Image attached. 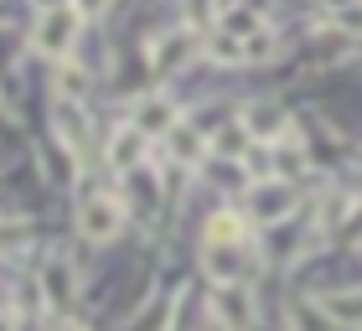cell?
I'll return each instance as SVG.
<instances>
[{"label": "cell", "instance_id": "21", "mask_svg": "<svg viewBox=\"0 0 362 331\" xmlns=\"http://www.w3.org/2000/svg\"><path fill=\"white\" fill-rule=\"evenodd\" d=\"M52 331H88V326H78V321H62V326H52Z\"/></svg>", "mask_w": 362, "mask_h": 331}, {"label": "cell", "instance_id": "13", "mask_svg": "<svg viewBox=\"0 0 362 331\" xmlns=\"http://www.w3.org/2000/svg\"><path fill=\"white\" fill-rule=\"evenodd\" d=\"M326 316H332V321H341V326H362V290H341V295H326Z\"/></svg>", "mask_w": 362, "mask_h": 331}, {"label": "cell", "instance_id": "12", "mask_svg": "<svg viewBox=\"0 0 362 331\" xmlns=\"http://www.w3.org/2000/svg\"><path fill=\"white\" fill-rule=\"evenodd\" d=\"M290 326L295 331H337V321L326 316V306H310V301H290Z\"/></svg>", "mask_w": 362, "mask_h": 331}, {"label": "cell", "instance_id": "8", "mask_svg": "<svg viewBox=\"0 0 362 331\" xmlns=\"http://www.w3.org/2000/svg\"><path fill=\"white\" fill-rule=\"evenodd\" d=\"M243 243H207V269L218 274V285H238V274H243V254H238Z\"/></svg>", "mask_w": 362, "mask_h": 331}, {"label": "cell", "instance_id": "6", "mask_svg": "<svg viewBox=\"0 0 362 331\" xmlns=\"http://www.w3.org/2000/svg\"><path fill=\"white\" fill-rule=\"evenodd\" d=\"M129 124H135L140 135H171L181 120H176V104H171V98L151 93V98H140V104H135V120H129Z\"/></svg>", "mask_w": 362, "mask_h": 331}, {"label": "cell", "instance_id": "11", "mask_svg": "<svg viewBox=\"0 0 362 331\" xmlns=\"http://www.w3.org/2000/svg\"><path fill=\"white\" fill-rule=\"evenodd\" d=\"M218 26L228 31V37L249 42V37H259V31H264V16L249 11V6H228V11H218Z\"/></svg>", "mask_w": 362, "mask_h": 331}, {"label": "cell", "instance_id": "17", "mask_svg": "<svg viewBox=\"0 0 362 331\" xmlns=\"http://www.w3.org/2000/svg\"><path fill=\"white\" fill-rule=\"evenodd\" d=\"M238 233H243V223L233 212H218V218L207 223V243H238Z\"/></svg>", "mask_w": 362, "mask_h": 331}, {"label": "cell", "instance_id": "1", "mask_svg": "<svg viewBox=\"0 0 362 331\" xmlns=\"http://www.w3.org/2000/svg\"><path fill=\"white\" fill-rule=\"evenodd\" d=\"M78 26H83V11L78 6H52L37 16V26H31V47H37L42 57H68V47L78 42Z\"/></svg>", "mask_w": 362, "mask_h": 331}, {"label": "cell", "instance_id": "7", "mask_svg": "<svg viewBox=\"0 0 362 331\" xmlns=\"http://www.w3.org/2000/svg\"><path fill=\"white\" fill-rule=\"evenodd\" d=\"M42 295H47L52 306H68L73 295H78V274H73V264L62 259V254L47 259V269H42Z\"/></svg>", "mask_w": 362, "mask_h": 331}, {"label": "cell", "instance_id": "16", "mask_svg": "<svg viewBox=\"0 0 362 331\" xmlns=\"http://www.w3.org/2000/svg\"><path fill=\"white\" fill-rule=\"evenodd\" d=\"M31 243V223L26 218H0V254H21Z\"/></svg>", "mask_w": 362, "mask_h": 331}, {"label": "cell", "instance_id": "2", "mask_svg": "<svg viewBox=\"0 0 362 331\" xmlns=\"http://www.w3.org/2000/svg\"><path fill=\"white\" fill-rule=\"evenodd\" d=\"M290 207H295V187H290V181L259 176V187L249 192V218L254 223H285Z\"/></svg>", "mask_w": 362, "mask_h": 331}, {"label": "cell", "instance_id": "10", "mask_svg": "<svg viewBox=\"0 0 362 331\" xmlns=\"http://www.w3.org/2000/svg\"><path fill=\"white\" fill-rule=\"evenodd\" d=\"M145 156V135L135 124H119L114 129V140H109V166H119V171H129V166H135Z\"/></svg>", "mask_w": 362, "mask_h": 331}, {"label": "cell", "instance_id": "19", "mask_svg": "<svg viewBox=\"0 0 362 331\" xmlns=\"http://www.w3.org/2000/svg\"><path fill=\"white\" fill-rule=\"evenodd\" d=\"M243 52H249V62H269V57L279 52V42L269 37V31H259V37H249V42H243Z\"/></svg>", "mask_w": 362, "mask_h": 331}, {"label": "cell", "instance_id": "9", "mask_svg": "<svg viewBox=\"0 0 362 331\" xmlns=\"http://www.w3.org/2000/svg\"><path fill=\"white\" fill-rule=\"evenodd\" d=\"M166 140H171V156H176L181 166H202V156H207V140H202V129H197V124H187V120H181Z\"/></svg>", "mask_w": 362, "mask_h": 331}, {"label": "cell", "instance_id": "4", "mask_svg": "<svg viewBox=\"0 0 362 331\" xmlns=\"http://www.w3.org/2000/svg\"><path fill=\"white\" fill-rule=\"evenodd\" d=\"M119 223H124V207L114 202V197H83V207H78V228H83V238L109 243L114 233H119Z\"/></svg>", "mask_w": 362, "mask_h": 331}, {"label": "cell", "instance_id": "15", "mask_svg": "<svg viewBox=\"0 0 362 331\" xmlns=\"http://www.w3.org/2000/svg\"><path fill=\"white\" fill-rule=\"evenodd\" d=\"M243 124H249V135H259V140H279L285 135V114L279 109H249Z\"/></svg>", "mask_w": 362, "mask_h": 331}, {"label": "cell", "instance_id": "22", "mask_svg": "<svg viewBox=\"0 0 362 331\" xmlns=\"http://www.w3.org/2000/svg\"><path fill=\"white\" fill-rule=\"evenodd\" d=\"M0 331H16V321H11V316H0Z\"/></svg>", "mask_w": 362, "mask_h": 331}, {"label": "cell", "instance_id": "18", "mask_svg": "<svg viewBox=\"0 0 362 331\" xmlns=\"http://www.w3.org/2000/svg\"><path fill=\"white\" fill-rule=\"evenodd\" d=\"M207 52L218 57V62H249V52H243V42H238V37H228V31H218V37L207 42Z\"/></svg>", "mask_w": 362, "mask_h": 331}, {"label": "cell", "instance_id": "3", "mask_svg": "<svg viewBox=\"0 0 362 331\" xmlns=\"http://www.w3.org/2000/svg\"><path fill=\"white\" fill-rule=\"evenodd\" d=\"M212 316H218L223 331H254L259 306H254V295L243 285H218L212 290Z\"/></svg>", "mask_w": 362, "mask_h": 331}, {"label": "cell", "instance_id": "5", "mask_svg": "<svg viewBox=\"0 0 362 331\" xmlns=\"http://www.w3.org/2000/svg\"><path fill=\"white\" fill-rule=\"evenodd\" d=\"M192 57H197V37L192 31H171V37L151 42V73L156 78H171L176 68H187Z\"/></svg>", "mask_w": 362, "mask_h": 331}, {"label": "cell", "instance_id": "20", "mask_svg": "<svg viewBox=\"0 0 362 331\" xmlns=\"http://www.w3.org/2000/svg\"><path fill=\"white\" fill-rule=\"evenodd\" d=\"M332 21H337L341 37H362V6H341V11H332Z\"/></svg>", "mask_w": 362, "mask_h": 331}, {"label": "cell", "instance_id": "14", "mask_svg": "<svg viewBox=\"0 0 362 331\" xmlns=\"http://www.w3.org/2000/svg\"><path fill=\"white\" fill-rule=\"evenodd\" d=\"M57 135L68 140V145H73L78 156H88V140H83V114H78V109L68 104V98H62V104H57Z\"/></svg>", "mask_w": 362, "mask_h": 331}]
</instances>
